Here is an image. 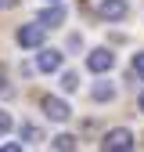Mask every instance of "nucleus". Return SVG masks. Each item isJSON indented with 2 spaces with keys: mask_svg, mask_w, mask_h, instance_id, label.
<instances>
[{
  "mask_svg": "<svg viewBox=\"0 0 144 152\" xmlns=\"http://www.w3.org/2000/svg\"><path fill=\"white\" fill-rule=\"evenodd\" d=\"M43 112H47V116H50L54 123H65V120L72 116V109H68V102H61V98H50V94L43 98Z\"/></svg>",
  "mask_w": 144,
  "mask_h": 152,
  "instance_id": "5",
  "label": "nucleus"
},
{
  "mask_svg": "<svg viewBox=\"0 0 144 152\" xmlns=\"http://www.w3.org/2000/svg\"><path fill=\"white\" fill-rule=\"evenodd\" d=\"M133 145H137V138H133V130H126V127L108 130L104 141H101V148H104V152H130Z\"/></svg>",
  "mask_w": 144,
  "mask_h": 152,
  "instance_id": "1",
  "label": "nucleus"
},
{
  "mask_svg": "<svg viewBox=\"0 0 144 152\" xmlns=\"http://www.w3.org/2000/svg\"><path fill=\"white\" fill-rule=\"evenodd\" d=\"M140 112H144V94H140Z\"/></svg>",
  "mask_w": 144,
  "mask_h": 152,
  "instance_id": "15",
  "label": "nucleus"
},
{
  "mask_svg": "<svg viewBox=\"0 0 144 152\" xmlns=\"http://www.w3.org/2000/svg\"><path fill=\"white\" fill-rule=\"evenodd\" d=\"M43 36H47L43 22H29V26L18 29V44H22V47H43Z\"/></svg>",
  "mask_w": 144,
  "mask_h": 152,
  "instance_id": "2",
  "label": "nucleus"
},
{
  "mask_svg": "<svg viewBox=\"0 0 144 152\" xmlns=\"http://www.w3.org/2000/svg\"><path fill=\"white\" fill-rule=\"evenodd\" d=\"M130 69H133V76H140V80H144V51H137V54H133Z\"/></svg>",
  "mask_w": 144,
  "mask_h": 152,
  "instance_id": "10",
  "label": "nucleus"
},
{
  "mask_svg": "<svg viewBox=\"0 0 144 152\" xmlns=\"http://www.w3.org/2000/svg\"><path fill=\"white\" fill-rule=\"evenodd\" d=\"M11 127H14V120L7 116V112H0V134H7V130H11Z\"/></svg>",
  "mask_w": 144,
  "mask_h": 152,
  "instance_id": "12",
  "label": "nucleus"
},
{
  "mask_svg": "<svg viewBox=\"0 0 144 152\" xmlns=\"http://www.w3.org/2000/svg\"><path fill=\"white\" fill-rule=\"evenodd\" d=\"M112 65H115V54L108 51V47H97V51L86 54V69H90V72H108Z\"/></svg>",
  "mask_w": 144,
  "mask_h": 152,
  "instance_id": "3",
  "label": "nucleus"
},
{
  "mask_svg": "<svg viewBox=\"0 0 144 152\" xmlns=\"http://www.w3.org/2000/svg\"><path fill=\"white\" fill-rule=\"evenodd\" d=\"M36 22H43L47 29H54V26H61V22H65V7H58V4H54V7H43L40 15H36Z\"/></svg>",
  "mask_w": 144,
  "mask_h": 152,
  "instance_id": "7",
  "label": "nucleus"
},
{
  "mask_svg": "<svg viewBox=\"0 0 144 152\" xmlns=\"http://www.w3.org/2000/svg\"><path fill=\"white\" fill-rule=\"evenodd\" d=\"M97 15L108 18V22H119V18L130 15V4H126V0H101V4H97Z\"/></svg>",
  "mask_w": 144,
  "mask_h": 152,
  "instance_id": "4",
  "label": "nucleus"
},
{
  "mask_svg": "<svg viewBox=\"0 0 144 152\" xmlns=\"http://www.w3.org/2000/svg\"><path fill=\"white\" fill-rule=\"evenodd\" d=\"M22 138H29V141H36V138H40V130H36V127H22Z\"/></svg>",
  "mask_w": 144,
  "mask_h": 152,
  "instance_id": "13",
  "label": "nucleus"
},
{
  "mask_svg": "<svg viewBox=\"0 0 144 152\" xmlns=\"http://www.w3.org/2000/svg\"><path fill=\"white\" fill-rule=\"evenodd\" d=\"M50 145H54V148H76V138H72V134H58Z\"/></svg>",
  "mask_w": 144,
  "mask_h": 152,
  "instance_id": "9",
  "label": "nucleus"
},
{
  "mask_svg": "<svg viewBox=\"0 0 144 152\" xmlns=\"http://www.w3.org/2000/svg\"><path fill=\"white\" fill-rule=\"evenodd\" d=\"M50 4H58V0H50Z\"/></svg>",
  "mask_w": 144,
  "mask_h": 152,
  "instance_id": "16",
  "label": "nucleus"
},
{
  "mask_svg": "<svg viewBox=\"0 0 144 152\" xmlns=\"http://www.w3.org/2000/svg\"><path fill=\"white\" fill-rule=\"evenodd\" d=\"M18 0H0V11H7V7H14Z\"/></svg>",
  "mask_w": 144,
  "mask_h": 152,
  "instance_id": "14",
  "label": "nucleus"
},
{
  "mask_svg": "<svg viewBox=\"0 0 144 152\" xmlns=\"http://www.w3.org/2000/svg\"><path fill=\"white\" fill-rule=\"evenodd\" d=\"M115 98V87L112 83H97L94 87V102H112Z\"/></svg>",
  "mask_w": 144,
  "mask_h": 152,
  "instance_id": "8",
  "label": "nucleus"
},
{
  "mask_svg": "<svg viewBox=\"0 0 144 152\" xmlns=\"http://www.w3.org/2000/svg\"><path fill=\"white\" fill-rule=\"evenodd\" d=\"M61 87H65V91H76V87H79V76H76V72H65V76H61Z\"/></svg>",
  "mask_w": 144,
  "mask_h": 152,
  "instance_id": "11",
  "label": "nucleus"
},
{
  "mask_svg": "<svg viewBox=\"0 0 144 152\" xmlns=\"http://www.w3.org/2000/svg\"><path fill=\"white\" fill-rule=\"evenodd\" d=\"M61 62H65V58H61V51H50V47L36 54V69H40V72H58Z\"/></svg>",
  "mask_w": 144,
  "mask_h": 152,
  "instance_id": "6",
  "label": "nucleus"
}]
</instances>
